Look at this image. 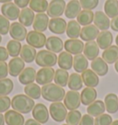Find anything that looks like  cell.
<instances>
[{
    "mask_svg": "<svg viewBox=\"0 0 118 125\" xmlns=\"http://www.w3.org/2000/svg\"><path fill=\"white\" fill-rule=\"evenodd\" d=\"M91 70H93L96 74L100 76H104L108 73V64L107 62L101 57H97L93 61H91Z\"/></svg>",
    "mask_w": 118,
    "mask_h": 125,
    "instance_id": "obj_24",
    "label": "cell"
},
{
    "mask_svg": "<svg viewBox=\"0 0 118 125\" xmlns=\"http://www.w3.org/2000/svg\"><path fill=\"white\" fill-rule=\"evenodd\" d=\"M99 33V29L95 25L90 24L87 25L81 29V32H80V38L84 42H91L94 41L95 39H97Z\"/></svg>",
    "mask_w": 118,
    "mask_h": 125,
    "instance_id": "obj_14",
    "label": "cell"
},
{
    "mask_svg": "<svg viewBox=\"0 0 118 125\" xmlns=\"http://www.w3.org/2000/svg\"><path fill=\"white\" fill-rule=\"evenodd\" d=\"M81 120V112L79 110H70V112H68L66 118L67 124L68 125H79V121Z\"/></svg>",
    "mask_w": 118,
    "mask_h": 125,
    "instance_id": "obj_43",
    "label": "cell"
},
{
    "mask_svg": "<svg viewBox=\"0 0 118 125\" xmlns=\"http://www.w3.org/2000/svg\"><path fill=\"white\" fill-rule=\"evenodd\" d=\"M113 122V119L109 114L103 113L95 118L94 125H111Z\"/></svg>",
    "mask_w": 118,
    "mask_h": 125,
    "instance_id": "obj_44",
    "label": "cell"
},
{
    "mask_svg": "<svg viewBox=\"0 0 118 125\" xmlns=\"http://www.w3.org/2000/svg\"><path fill=\"white\" fill-rule=\"evenodd\" d=\"M55 71L53 67H43L36 74V82L38 85H47L52 83L55 77Z\"/></svg>",
    "mask_w": 118,
    "mask_h": 125,
    "instance_id": "obj_6",
    "label": "cell"
},
{
    "mask_svg": "<svg viewBox=\"0 0 118 125\" xmlns=\"http://www.w3.org/2000/svg\"><path fill=\"white\" fill-rule=\"evenodd\" d=\"M67 23L62 18H54L49 20L48 28L51 32L55 34H63L66 32Z\"/></svg>",
    "mask_w": 118,
    "mask_h": 125,
    "instance_id": "obj_16",
    "label": "cell"
},
{
    "mask_svg": "<svg viewBox=\"0 0 118 125\" xmlns=\"http://www.w3.org/2000/svg\"><path fill=\"white\" fill-rule=\"evenodd\" d=\"M30 1L31 0H14V3L20 8H25L30 4Z\"/></svg>",
    "mask_w": 118,
    "mask_h": 125,
    "instance_id": "obj_51",
    "label": "cell"
},
{
    "mask_svg": "<svg viewBox=\"0 0 118 125\" xmlns=\"http://www.w3.org/2000/svg\"><path fill=\"white\" fill-rule=\"evenodd\" d=\"M33 119L40 123H46L49 120V110L43 103H38L32 109Z\"/></svg>",
    "mask_w": 118,
    "mask_h": 125,
    "instance_id": "obj_10",
    "label": "cell"
},
{
    "mask_svg": "<svg viewBox=\"0 0 118 125\" xmlns=\"http://www.w3.org/2000/svg\"><path fill=\"white\" fill-rule=\"evenodd\" d=\"M57 57L55 52L48 50H41L36 54L35 62L41 67H53L57 62Z\"/></svg>",
    "mask_w": 118,
    "mask_h": 125,
    "instance_id": "obj_3",
    "label": "cell"
},
{
    "mask_svg": "<svg viewBox=\"0 0 118 125\" xmlns=\"http://www.w3.org/2000/svg\"><path fill=\"white\" fill-rule=\"evenodd\" d=\"M9 20L3 15H0V35H7L9 32Z\"/></svg>",
    "mask_w": 118,
    "mask_h": 125,
    "instance_id": "obj_45",
    "label": "cell"
},
{
    "mask_svg": "<svg viewBox=\"0 0 118 125\" xmlns=\"http://www.w3.org/2000/svg\"><path fill=\"white\" fill-rule=\"evenodd\" d=\"M37 72L33 67H26L19 75V81L22 85H29L35 81Z\"/></svg>",
    "mask_w": 118,
    "mask_h": 125,
    "instance_id": "obj_22",
    "label": "cell"
},
{
    "mask_svg": "<svg viewBox=\"0 0 118 125\" xmlns=\"http://www.w3.org/2000/svg\"><path fill=\"white\" fill-rule=\"evenodd\" d=\"M79 125H94V119L89 114H85L81 117Z\"/></svg>",
    "mask_w": 118,
    "mask_h": 125,
    "instance_id": "obj_48",
    "label": "cell"
},
{
    "mask_svg": "<svg viewBox=\"0 0 118 125\" xmlns=\"http://www.w3.org/2000/svg\"><path fill=\"white\" fill-rule=\"evenodd\" d=\"M66 2L65 0H52L50 4L48 5L47 15L48 17L54 18H60L65 13L66 9Z\"/></svg>",
    "mask_w": 118,
    "mask_h": 125,
    "instance_id": "obj_8",
    "label": "cell"
},
{
    "mask_svg": "<svg viewBox=\"0 0 118 125\" xmlns=\"http://www.w3.org/2000/svg\"><path fill=\"white\" fill-rule=\"evenodd\" d=\"M35 103L33 99L24 94H19L14 96L11 99V107L14 110L21 114H27L32 111Z\"/></svg>",
    "mask_w": 118,
    "mask_h": 125,
    "instance_id": "obj_1",
    "label": "cell"
},
{
    "mask_svg": "<svg viewBox=\"0 0 118 125\" xmlns=\"http://www.w3.org/2000/svg\"><path fill=\"white\" fill-rule=\"evenodd\" d=\"M67 35L70 39H78L80 36L81 27L77 20H70L67 25Z\"/></svg>",
    "mask_w": 118,
    "mask_h": 125,
    "instance_id": "obj_34",
    "label": "cell"
},
{
    "mask_svg": "<svg viewBox=\"0 0 118 125\" xmlns=\"http://www.w3.org/2000/svg\"><path fill=\"white\" fill-rule=\"evenodd\" d=\"M57 62L61 69L64 70H70L73 67V56L71 53L66 52H61L57 57Z\"/></svg>",
    "mask_w": 118,
    "mask_h": 125,
    "instance_id": "obj_27",
    "label": "cell"
},
{
    "mask_svg": "<svg viewBox=\"0 0 118 125\" xmlns=\"http://www.w3.org/2000/svg\"><path fill=\"white\" fill-rule=\"evenodd\" d=\"M113 34L109 31H102L97 37V44L100 49L105 50L113 43Z\"/></svg>",
    "mask_w": 118,
    "mask_h": 125,
    "instance_id": "obj_26",
    "label": "cell"
},
{
    "mask_svg": "<svg viewBox=\"0 0 118 125\" xmlns=\"http://www.w3.org/2000/svg\"><path fill=\"white\" fill-rule=\"evenodd\" d=\"M111 28L114 31H118V16L114 18L111 21Z\"/></svg>",
    "mask_w": 118,
    "mask_h": 125,
    "instance_id": "obj_52",
    "label": "cell"
},
{
    "mask_svg": "<svg viewBox=\"0 0 118 125\" xmlns=\"http://www.w3.org/2000/svg\"><path fill=\"white\" fill-rule=\"evenodd\" d=\"M102 59L107 63H114L118 60V46L111 45L102 52Z\"/></svg>",
    "mask_w": 118,
    "mask_h": 125,
    "instance_id": "obj_32",
    "label": "cell"
},
{
    "mask_svg": "<svg viewBox=\"0 0 118 125\" xmlns=\"http://www.w3.org/2000/svg\"><path fill=\"white\" fill-rule=\"evenodd\" d=\"M8 74L13 77L20 75L25 68V62L20 57H14L8 62Z\"/></svg>",
    "mask_w": 118,
    "mask_h": 125,
    "instance_id": "obj_13",
    "label": "cell"
},
{
    "mask_svg": "<svg viewBox=\"0 0 118 125\" xmlns=\"http://www.w3.org/2000/svg\"><path fill=\"white\" fill-rule=\"evenodd\" d=\"M63 125H68V124H63Z\"/></svg>",
    "mask_w": 118,
    "mask_h": 125,
    "instance_id": "obj_60",
    "label": "cell"
},
{
    "mask_svg": "<svg viewBox=\"0 0 118 125\" xmlns=\"http://www.w3.org/2000/svg\"><path fill=\"white\" fill-rule=\"evenodd\" d=\"M6 121H5V117L3 114L0 113V125H5Z\"/></svg>",
    "mask_w": 118,
    "mask_h": 125,
    "instance_id": "obj_54",
    "label": "cell"
},
{
    "mask_svg": "<svg viewBox=\"0 0 118 125\" xmlns=\"http://www.w3.org/2000/svg\"><path fill=\"white\" fill-rule=\"evenodd\" d=\"M81 8L86 10H92L98 7L99 0H79Z\"/></svg>",
    "mask_w": 118,
    "mask_h": 125,
    "instance_id": "obj_46",
    "label": "cell"
},
{
    "mask_svg": "<svg viewBox=\"0 0 118 125\" xmlns=\"http://www.w3.org/2000/svg\"><path fill=\"white\" fill-rule=\"evenodd\" d=\"M84 55L88 60L93 61L94 59L98 57L99 52H100V48L98 44L94 41L91 42H87L86 44H84V50H83Z\"/></svg>",
    "mask_w": 118,
    "mask_h": 125,
    "instance_id": "obj_21",
    "label": "cell"
},
{
    "mask_svg": "<svg viewBox=\"0 0 118 125\" xmlns=\"http://www.w3.org/2000/svg\"><path fill=\"white\" fill-rule=\"evenodd\" d=\"M80 11H81V5L79 0H70L66 6L65 15L67 19L73 20L78 17Z\"/></svg>",
    "mask_w": 118,
    "mask_h": 125,
    "instance_id": "obj_20",
    "label": "cell"
},
{
    "mask_svg": "<svg viewBox=\"0 0 118 125\" xmlns=\"http://www.w3.org/2000/svg\"><path fill=\"white\" fill-rule=\"evenodd\" d=\"M5 121L8 125H24L25 121L22 114L16 110H8L4 115Z\"/></svg>",
    "mask_w": 118,
    "mask_h": 125,
    "instance_id": "obj_19",
    "label": "cell"
},
{
    "mask_svg": "<svg viewBox=\"0 0 118 125\" xmlns=\"http://www.w3.org/2000/svg\"><path fill=\"white\" fill-rule=\"evenodd\" d=\"M65 104L61 102H53L49 107V113L52 119L56 122H62L66 120L67 110Z\"/></svg>",
    "mask_w": 118,
    "mask_h": 125,
    "instance_id": "obj_4",
    "label": "cell"
},
{
    "mask_svg": "<svg viewBox=\"0 0 118 125\" xmlns=\"http://www.w3.org/2000/svg\"><path fill=\"white\" fill-rule=\"evenodd\" d=\"M8 74V65L6 62H0V79L7 78Z\"/></svg>",
    "mask_w": 118,
    "mask_h": 125,
    "instance_id": "obj_49",
    "label": "cell"
},
{
    "mask_svg": "<svg viewBox=\"0 0 118 125\" xmlns=\"http://www.w3.org/2000/svg\"><path fill=\"white\" fill-rule=\"evenodd\" d=\"M48 2L46 0H31L30 1V8L37 13H44L47 11Z\"/></svg>",
    "mask_w": 118,
    "mask_h": 125,
    "instance_id": "obj_41",
    "label": "cell"
},
{
    "mask_svg": "<svg viewBox=\"0 0 118 125\" xmlns=\"http://www.w3.org/2000/svg\"><path fill=\"white\" fill-rule=\"evenodd\" d=\"M1 12L8 20H16L17 19H19L20 10V8L15 3L8 2L3 4V6L1 7Z\"/></svg>",
    "mask_w": 118,
    "mask_h": 125,
    "instance_id": "obj_11",
    "label": "cell"
},
{
    "mask_svg": "<svg viewBox=\"0 0 118 125\" xmlns=\"http://www.w3.org/2000/svg\"><path fill=\"white\" fill-rule=\"evenodd\" d=\"M111 125H118V120H116V121H114L112 122V124Z\"/></svg>",
    "mask_w": 118,
    "mask_h": 125,
    "instance_id": "obj_57",
    "label": "cell"
},
{
    "mask_svg": "<svg viewBox=\"0 0 118 125\" xmlns=\"http://www.w3.org/2000/svg\"><path fill=\"white\" fill-rule=\"evenodd\" d=\"M2 42V37H1V35H0V42Z\"/></svg>",
    "mask_w": 118,
    "mask_h": 125,
    "instance_id": "obj_59",
    "label": "cell"
},
{
    "mask_svg": "<svg viewBox=\"0 0 118 125\" xmlns=\"http://www.w3.org/2000/svg\"><path fill=\"white\" fill-rule=\"evenodd\" d=\"M93 20H94V13L91 10H86V9L81 10L77 17V21L82 26L91 24L93 22Z\"/></svg>",
    "mask_w": 118,
    "mask_h": 125,
    "instance_id": "obj_35",
    "label": "cell"
},
{
    "mask_svg": "<svg viewBox=\"0 0 118 125\" xmlns=\"http://www.w3.org/2000/svg\"><path fill=\"white\" fill-rule=\"evenodd\" d=\"M24 125H42V123H40L38 121L34 120V119H29L26 121V122L24 123Z\"/></svg>",
    "mask_w": 118,
    "mask_h": 125,
    "instance_id": "obj_53",
    "label": "cell"
},
{
    "mask_svg": "<svg viewBox=\"0 0 118 125\" xmlns=\"http://www.w3.org/2000/svg\"><path fill=\"white\" fill-rule=\"evenodd\" d=\"M48 25H49V17L47 14L37 13L33 20V23H32L33 30L36 31L43 32L47 30Z\"/></svg>",
    "mask_w": 118,
    "mask_h": 125,
    "instance_id": "obj_15",
    "label": "cell"
},
{
    "mask_svg": "<svg viewBox=\"0 0 118 125\" xmlns=\"http://www.w3.org/2000/svg\"><path fill=\"white\" fill-rule=\"evenodd\" d=\"M9 34L13 40H16L19 42H22L26 40L27 37V30L26 27L23 26L20 22H13L9 28Z\"/></svg>",
    "mask_w": 118,
    "mask_h": 125,
    "instance_id": "obj_9",
    "label": "cell"
},
{
    "mask_svg": "<svg viewBox=\"0 0 118 125\" xmlns=\"http://www.w3.org/2000/svg\"><path fill=\"white\" fill-rule=\"evenodd\" d=\"M8 52L7 48L0 46V62H6L8 59Z\"/></svg>",
    "mask_w": 118,
    "mask_h": 125,
    "instance_id": "obj_50",
    "label": "cell"
},
{
    "mask_svg": "<svg viewBox=\"0 0 118 125\" xmlns=\"http://www.w3.org/2000/svg\"><path fill=\"white\" fill-rule=\"evenodd\" d=\"M64 48L67 52L71 54H79L84 50V43L81 40L79 39H69L67 40L64 43Z\"/></svg>",
    "mask_w": 118,
    "mask_h": 125,
    "instance_id": "obj_12",
    "label": "cell"
},
{
    "mask_svg": "<svg viewBox=\"0 0 118 125\" xmlns=\"http://www.w3.org/2000/svg\"><path fill=\"white\" fill-rule=\"evenodd\" d=\"M105 110H106L105 105H104V102L102 100H95L88 106V108H87L88 114L92 116V117L93 116L97 117L99 115H102V114L104 113Z\"/></svg>",
    "mask_w": 118,
    "mask_h": 125,
    "instance_id": "obj_30",
    "label": "cell"
},
{
    "mask_svg": "<svg viewBox=\"0 0 118 125\" xmlns=\"http://www.w3.org/2000/svg\"><path fill=\"white\" fill-rule=\"evenodd\" d=\"M14 84L13 81L9 78H4L0 79V97L8 96L13 90Z\"/></svg>",
    "mask_w": 118,
    "mask_h": 125,
    "instance_id": "obj_42",
    "label": "cell"
},
{
    "mask_svg": "<svg viewBox=\"0 0 118 125\" xmlns=\"http://www.w3.org/2000/svg\"><path fill=\"white\" fill-rule=\"evenodd\" d=\"M97 98V91L94 87H89L87 86L81 91L80 94V100L81 103L85 106H89L93 101L96 100Z\"/></svg>",
    "mask_w": 118,
    "mask_h": 125,
    "instance_id": "obj_25",
    "label": "cell"
},
{
    "mask_svg": "<svg viewBox=\"0 0 118 125\" xmlns=\"http://www.w3.org/2000/svg\"><path fill=\"white\" fill-rule=\"evenodd\" d=\"M66 91L62 86L56 84H47L42 87V97L45 100L51 102H60L65 98Z\"/></svg>",
    "mask_w": 118,
    "mask_h": 125,
    "instance_id": "obj_2",
    "label": "cell"
},
{
    "mask_svg": "<svg viewBox=\"0 0 118 125\" xmlns=\"http://www.w3.org/2000/svg\"><path fill=\"white\" fill-rule=\"evenodd\" d=\"M12 0H0V3H3V4H6V3H8V2H11Z\"/></svg>",
    "mask_w": 118,
    "mask_h": 125,
    "instance_id": "obj_56",
    "label": "cell"
},
{
    "mask_svg": "<svg viewBox=\"0 0 118 125\" xmlns=\"http://www.w3.org/2000/svg\"><path fill=\"white\" fill-rule=\"evenodd\" d=\"M104 105L108 113H116L118 111V97L114 93L107 94L104 98Z\"/></svg>",
    "mask_w": 118,
    "mask_h": 125,
    "instance_id": "obj_28",
    "label": "cell"
},
{
    "mask_svg": "<svg viewBox=\"0 0 118 125\" xmlns=\"http://www.w3.org/2000/svg\"><path fill=\"white\" fill-rule=\"evenodd\" d=\"M21 43L19 41L16 40H11L9 41L7 44V50L8 52V54L11 57H18L19 54H20V51H21Z\"/></svg>",
    "mask_w": 118,
    "mask_h": 125,
    "instance_id": "obj_40",
    "label": "cell"
},
{
    "mask_svg": "<svg viewBox=\"0 0 118 125\" xmlns=\"http://www.w3.org/2000/svg\"><path fill=\"white\" fill-rule=\"evenodd\" d=\"M46 37L43 32L36 31H30L26 37V42L29 45L32 46L35 49H41L43 46H45L46 43Z\"/></svg>",
    "mask_w": 118,
    "mask_h": 125,
    "instance_id": "obj_5",
    "label": "cell"
},
{
    "mask_svg": "<svg viewBox=\"0 0 118 125\" xmlns=\"http://www.w3.org/2000/svg\"><path fill=\"white\" fill-rule=\"evenodd\" d=\"M24 92L28 97H30L32 99H39L42 96V88L39 86L38 84H29L26 85L24 87Z\"/></svg>",
    "mask_w": 118,
    "mask_h": 125,
    "instance_id": "obj_36",
    "label": "cell"
},
{
    "mask_svg": "<svg viewBox=\"0 0 118 125\" xmlns=\"http://www.w3.org/2000/svg\"><path fill=\"white\" fill-rule=\"evenodd\" d=\"M36 50L35 48L29 45V44H25L21 48L20 51V58L23 60L25 62H32L36 58Z\"/></svg>",
    "mask_w": 118,
    "mask_h": 125,
    "instance_id": "obj_31",
    "label": "cell"
},
{
    "mask_svg": "<svg viewBox=\"0 0 118 125\" xmlns=\"http://www.w3.org/2000/svg\"><path fill=\"white\" fill-rule=\"evenodd\" d=\"M45 47H46V49H47L48 51L52 52H55V53L61 52L64 48V42L59 37L50 36L46 40Z\"/></svg>",
    "mask_w": 118,
    "mask_h": 125,
    "instance_id": "obj_23",
    "label": "cell"
},
{
    "mask_svg": "<svg viewBox=\"0 0 118 125\" xmlns=\"http://www.w3.org/2000/svg\"><path fill=\"white\" fill-rule=\"evenodd\" d=\"M35 15H34V11L32 10L31 8H22V10L20 11V16H19V20L20 23H21L25 27H30L32 26L34 20Z\"/></svg>",
    "mask_w": 118,
    "mask_h": 125,
    "instance_id": "obj_29",
    "label": "cell"
},
{
    "mask_svg": "<svg viewBox=\"0 0 118 125\" xmlns=\"http://www.w3.org/2000/svg\"><path fill=\"white\" fill-rule=\"evenodd\" d=\"M115 42H116V45L118 46V35L116 36V38H115Z\"/></svg>",
    "mask_w": 118,
    "mask_h": 125,
    "instance_id": "obj_58",
    "label": "cell"
},
{
    "mask_svg": "<svg viewBox=\"0 0 118 125\" xmlns=\"http://www.w3.org/2000/svg\"><path fill=\"white\" fill-rule=\"evenodd\" d=\"M89 62L84 54H77L73 58V67L77 73H82L88 69Z\"/></svg>",
    "mask_w": 118,
    "mask_h": 125,
    "instance_id": "obj_33",
    "label": "cell"
},
{
    "mask_svg": "<svg viewBox=\"0 0 118 125\" xmlns=\"http://www.w3.org/2000/svg\"><path fill=\"white\" fill-rule=\"evenodd\" d=\"M80 103H81L80 94L78 91L69 90L66 93L65 98H64V104L67 109L75 110V109H79Z\"/></svg>",
    "mask_w": 118,
    "mask_h": 125,
    "instance_id": "obj_7",
    "label": "cell"
},
{
    "mask_svg": "<svg viewBox=\"0 0 118 125\" xmlns=\"http://www.w3.org/2000/svg\"><path fill=\"white\" fill-rule=\"evenodd\" d=\"M94 25L101 31H107L111 26L109 17L102 11H97L94 13Z\"/></svg>",
    "mask_w": 118,
    "mask_h": 125,
    "instance_id": "obj_17",
    "label": "cell"
},
{
    "mask_svg": "<svg viewBox=\"0 0 118 125\" xmlns=\"http://www.w3.org/2000/svg\"><path fill=\"white\" fill-rule=\"evenodd\" d=\"M104 13L114 19L118 16V0H106L104 3Z\"/></svg>",
    "mask_w": 118,
    "mask_h": 125,
    "instance_id": "obj_37",
    "label": "cell"
},
{
    "mask_svg": "<svg viewBox=\"0 0 118 125\" xmlns=\"http://www.w3.org/2000/svg\"><path fill=\"white\" fill-rule=\"evenodd\" d=\"M68 78H69V74L67 70L64 69H57L55 73V77H54V81L55 84L58 85L59 86H67V83H68Z\"/></svg>",
    "mask_w": 118,
    "mask_h": 125,
    "instance_id": "obj_39",
    "label": "cell"
},
{
    "mask_svg": "<svg viewBox=\"0 0 118 125\" xmlns=\"http://www.w3.org/2000/svg\"><path fill=\"white\" fill-rule=\"evenodd\" d=\"M11 106V99L8 96L0 97V113L7 112Z\"/></svg>",
    "mask_w": 118,
    "mask_h": 125,
    "instance_id": "obj_47",
    "label": "cell"
},
{
    "mask_svg": "<svg viewBox=\"0 0 118 125\" xmlns=\"http://www.w3.org/2000/svg\"><path fill=\"white\" fill-rule=\"evenodd\" d=\"M81 77H82L83 84L89 87H95L98 86L100 82L98 74L91 69H87L84 72H82Z\"/></svg>",
    "mask_w": 118,
    "mask_h": 125,
    "instance_id": "obj_18",
    "label": "cell"
},
{
    "mask_svg": "<svg viewBox=\"0 0 118 125\" xmlns=\"http://www.w3.org/2000/svg\"><path fill=\"white\" fill-rule=\"evenodd\" d=\"M67 86L71 90H74V91H78V90L81 89L83 86V81L81 75L78 73L71 74L69 75V78H68Z\"/></svg>",
    "mask_w": 118,
    "mask_h": 125,
    "instance_id": "obj_38",
    "label": "cell"
},
{
    "mask_svg": "<svg viewBox=\"0 0 118 125\" xmlns=\"http://www.w3.org/2000/svg\"><path fill=\"white\" fill-rule=\"evenodd\" d=\"M114 68H115V71L118 73V60L114 62Z\"/></svg>",
    "mask_w": 118,
    "mask_h": 125,
    "instance_id": "obj_55",
    "label": "cell"
}]
</instances>
